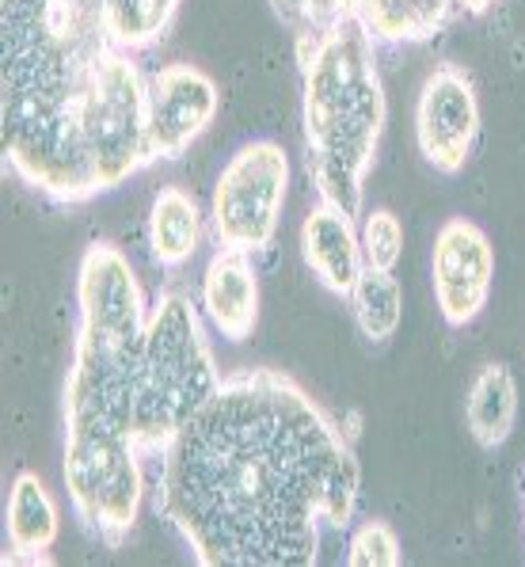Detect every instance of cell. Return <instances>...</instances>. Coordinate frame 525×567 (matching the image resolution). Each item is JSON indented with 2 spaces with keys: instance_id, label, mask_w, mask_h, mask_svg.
I'll list each match as a JSON object with an SVG mask.
<instances>
[{
  "instance_id": "1",
  "label": "cell",
  "mask_w": 525,
  "mask_h": 567,
  "mask_svg": "<svg viewBox=\"0 0 525 567\" xmlns=\"http://www.w3.org/2000/svg\"><path fill=\"white\" fill-rule=\"evenodd\" d=\"M358 457L286 373L225 378L161 453L156 511L206 567H309L358 507Z\"/></svg>"
},
{
  "instance_id": "2",
  "label": "cell",
  "mask_w": 525,
  "mask_h": 567,
  "mask_svg": "<svg viewBox=\"0 0 525 567\" xmlns=\"http://www.w3.org/2000/svg\"><path fill=\"white\" fill-rule=\"evenodd\" d=\"M0 145L28 187L69 206L153 164L148 81L107 0H0Z\"/></svg>"
},
{
  "instance_id": "3",
  "label": "cell",
  "mask_w": 525,
  "mask_h": 567,
  "mask_svg": "<svg viewBox=\"0 0 525 567\" xmlns=\"http://www.w3.org/2000/svg\"><path fill=\"white\" fill-rule=\"evenodd\" d=\"M76 351L65 381V476L81 526L119 548L145 499L134 439V389L145 343V293L115 244H87L76 270Z\"/></svg>"
},
{
  "instance_id": "4",
  "label": "cell",
  "mask_w": 525,
  "mask_h": 567,
  "mask_svg": "<svg viewBox=\"0 0 525 567\" xmlns=\"http://www.w3.org/2000/svg\"><path fill=\"white\" fill-rule=\"evenodd\" d=\"M297 58L305 164L320 203L354 217L384 130L378 39L358 20H339L317 39L297 42Z\"/></svg>"
},
{
  "instance_id": "5",
  "label": "cell",
  "mask_w": 525,
  "mask_h": 567,
  "mask_svg": "<svg viewBox=\"0 0 525 567\" xmlns=\"http://www.w3.org/2000/svg\"><path fill=\"white\" fill-rule=\"evenodd\" d=\"M222 389L198 309L164 290L145 324L134 389V439L142 453H164Z\"/></svg>"
},
{
  "instance_id": "6",
  "label": "cell",
  "mask_w": 525,
  "mask_h": 567,
  "mask_svg": "<svg viewBox=\"0 0 525 567\" xmlns=\"http://www.w3.org/2000/svg\"><path fill=\"white\" fill-rule=\"evenodd\" d=\"M290 190V156L275 142H248L229 156L214 187V233L222 248L267 251Z\"/></svg>"
},
{
  "instance_id": "7",
  "label": "cell",
  "mask_w": 525,
  "mask_h": 567,
  "mask_svg": "<svg viewBox=\"0 0 525 567\" xmlns=\"http://www.w3.org/2000/svg\"><path fill=\"white\" fill-rule=\"evenodd\" d=\"M270 8L297 42L317 39L339 20H358L378 42H423L457 12L453 0H270Z\"/></svg>"
},
{
  "instance_id": "8",
  "label": "cell",
  "mask_w": 525,
  "mask_h": 567,
  "mask_svg": "<svg viewBox=\"0 0 525 567\" xmlns=\"http://www.w3.org/2000/svg\"><path fill=\"white\" fill-rule=\"evenodd\" d=\"M419 153L442 176H457L480 137V100L472 76L457 65H437L415 103Z\"/></svg>"
},
{
  "instance_id": "9",
  "label": "cell",
  "mask_w": 525,
  "mask_h": 567,
  "mask_svg": "<svg viewBox=\"0 0 525 567\" xmlns=\"http://www.w3.org/2000/svg\"><path fill=\"white\" fill-rule=\"evenodd\" d=\"M434 301L450 328H465L484 312L495 282V248L487 233L469 217H450L437 229L434 256Z\"/></svg>"
},
{
  "instance_id": "10",
  "label": "cell",
  "mask_w": 525,
  "mask_h": 567,
  "mask_svg": "<svg viewBox=\"0 0 525 567\" xmlns=\"http://www.w3.org/2000/svg\"><path fill=\"white\" fill-rule=\"evenodd\" d=\"M222 107L214 76L195 65H164L148 76V150L153 161H179Z\"/></svg>"
},
{
  "instance_id": "11",
  "label": "cell",
  "mask_w": 525,
  "mask_h": 567,
  "mask_svg": "<svg viewBox=\"0 0 525 567\" xmlns=\"http://www.w3.org/2000/svg\"><path fill=\"white\" fill-rule=\"evenodd\" d=\"M301 256L323 290L350 298L366 267L362 233L354 229V217L331 203H320L301 225Z\"/></svg>"
},
{
  "instance_id": "12",
  "label": "cell",
  "mask_w": 525,
  "mask_h": 567,
  "mask_svg": "<svg viewBox=\"0 0 525 567\" xmlns=\"http://www.w3.org/2000/svg\"><path fill=\"white\" fill-rule=\"evenodd\" d=\"M203 309L229 343H244L259 324V278L248 251L222 248L203 275Z\"/></svg>"
},
{
  "instance_id": "13",
  "label": "cell",
  "mask_w": 525,
  "mask_h": 567,
  "mask_svg": "<svg viewBox=\"0 0 525 567\" xmlns=\"http://www.w3.org/2000/svg\"><path fill=\"white\" fill-rule=\"evenodd\" d=\"M58 503L34 473H20L8 492V540L12 556L4 564H47V548L58 540Z\"/></svg>"
},
{
  "instance_id": "14",
  "label": "cell",
  "mask_w": 525,
  "mask_h": 567,
  "mask_svg": "<svg viewBox=\"0 0 525 567\" xmlns=\"http://www.w3.org/2000/svg\"><path fill=\"white\" fill-rule=\"evenodd\" d=\"M465 423L480 450H498L511 439L514 423H518V381H514L511 365H480V373L469 385Z\"/></svg>"
},
{
  "instance_id": "15",
  "label": "cell",
  "mask_w": 525,
  "mask_h": 567,
  "mask_svg": "<svg viewBox=\"0 0 525 567\" xmlns=\"http://www.w3.org/2000/svg\"><path fill=\"white\" fill-rule=\"evenodd\" d=\"M203 244V209L183 187H164L148 214V248L161 267H183Z\"/></svg>"
},
{
  "instance_id": "16",
  "label": "cell",
  "mask_w": 525,
  "mask_h": 567,
  "mask_svg": "<svg viewBox=\"0 0 525 567\" xmlns=\"http://www.w3.org/2000/svg\"><path fill=\"white\" fill-rule=\"evenodd\" d=\"M350 305H354V320L370 343H389L404 317V290H400L397 275L378 267H362L354 290H350Z\"/></svg>"
},
{
  "instance_id": "17",
  "label": "cell",
  "mask_w": 525,
  "mask_h": 567,
  "mask_svg": "<svg viewBox=\"0 0 525 567\" xmlns=\"http://www.w3.org/2000/svg\"><path fill=\"white\" fill-rule=\"evenodd\" d=\"M179 0H107L111 34L122 50H145L168 31Z\"/></svg>"
},
{
  "instance_id": "18",
  "label": "cell",
  "mask_w": 525,
  "mask_h": 567,
  "mask_svg": "<svg viewBox=\"0 0 525 567\" xmlns=\"http://www.w3.org/2000/svg\"><path fill=\"white\" fill-rule=\"evenodd\" d=\"M404 560L400 537L389 522H362L347 540V567H397Z\"/></svg>"
},
{
  "instance_id": "19",
  "label": "cell",
  "mask_w": 525,
  "mask_h": 567,
  "mask_svg": "<svg viewBox=\"0 0 525 567\" xmlns=\"http://www.w3.org/2000/svg\"><path fill=\"white\" fill-rule=\"evenodd\" d=\"M404 251V225L392 209H373L362 225V259L366 267L392 270Z\"/></svg>"
},
{
  "instance_id": "20",
  "label": "cell",
  "mask_w": 525,
  "mask_h": 567,
  "mask_svg": "<svg viewBox=\"0 0 525 567\" xmlns=\"http://www.w3.org/2000/svg\"><path fill=\"white\" fill-rule=\"evenodd\" d=\"M457 4V12H484V8H492L495 0H453Z\"/></svg>"
}]
</instances>
